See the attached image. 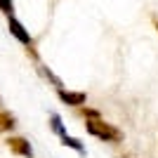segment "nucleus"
Listing matches in <instances>:
<instances>
[{
	"mask_svg": "<svg viewBox=\"0 0 158 158\" xmlns=\"http://www.w3.org/2000/svg\"><path fill=\"white\" fill-rule=\"evenodd\" d=\"M85 127L90 135H94L102 142H123V132L118 127H113L111 123H104V120H85Z\"/></svg>",
	"mask_w": 158,
	"mask_h": 158,
	"instance_id": "f257e3e1",
	"label": "nucleus"
},
{
	"mask_svg": "<svg viewBox=\"0 0 158 158\" xmlns=\"http://www.w3.org/2000/svg\"><path fill=\"white\" fill-rule=\"evenodd\" d=\"M5 144H7V149H10L14 156H21V158H31L33 156L31 142H28L26 137H7Z\"/></svg>",
	"mask_w": 158,
	"mask_h": 158,
	"instance_id": "f03ea898",
	"label": "nucleus"
},
{
	"mask_svg": "<svg viewBox=\"0 0 158 158\" xmlns=\"http://www.w3.org/2000/svg\"><path fill=\"white\" fill-rule=\"evenodd\" d=\"M7 28H10V33H12L14 38L19 40L21 45H28V47H31V43H33V40H31L28 31L24 28V24H21L19 19H14V17H10V19H7Z\"/></svg>",
	"mask_w": 158,
	"mask_h": 158,
	"instance_id": "7ed1b4c3",
	"label": "nucleus"
},
{
	"mask_svg": "<svg viewBox=\"0 0 158 158\" xmlns=\"http://www.w3.org/2000/svg\"><path fill=\"white\" fill-rule=\"evenodd\" d=\"M57 94H59V99L64 102V104L76 106V109L85 106V102H87V94H85V92H71V90H64V87H59V90H57Z\"/></svg>",
	"mask_w": 158,
	"mask_h": 158,
	"instance_id": "20e7f679",
	"label": "nucleus"
},
{
	"mask_svg": "<svg viewBox=\"0 0 158 158\" xmlns=\"http://www.w3.org/2000/svg\"><path fill=\"white\" fill-rule=\"evenodd\" d=\"M14 127H17V118H14L10 111H2V109H0V135L12 132Z\"/></svg>",
	"mask_w": 158,
	"mask_h": 158,
	"instance_id": "39448f33",
	"label": "nucleus"
},
{
	"mask_svg": "<svg viewBox=\"0 0 158 158\" xmlns=\"http://www.w3.org/2000/svg\"><path fill=\"white\" fill-rule=\"evenodd\" d=\"M78 113H80V116H85L87 120H99V118H102V113H99V111H94V109H87V106H80Z\"/></svg>",
	"mask_w": 158,
	"mask_h": 158,
	"instance_id": "423d86ee",
	"label": "nucleus"
},
{
	"mask_svg": "<svg viewBox=\"0 0 158 158\" xmlns=\"http://www.w3.org/2000/svg\"><path fill=\"white\" fill-rule=\"evenodd\" d=\"M61 142H64L66 146H71V149H76V151H83V146H80V142H78V139H73V137H69V135H61Z\"/></svg>",
	"mask_w": 158,
	"mask_h": 158,
	"instance_id": "0eeeda50",
	"label": "nucleus"
},
{
	"mask_svg": "<svg viewBox=\"0 0 158 158\" xmlns=\"http://www.w3.org/2000/svg\"><path fill=\"white\" fill-rule=\"evenodd\" d=\"M0 12H5L7 17H12V12H14V2H12V0H0Z\"/></svg>",
	"mask_w": 158,
	"mask_h": 158,
	"instance_id": "6e6552de",
	"label": "nucleus"
},
{
	"mask_svg": "<svg viewBox=\"0 0 158 158\" xmlns=\"http://www.w3.org/2000/svg\"><path fill=\"white\" fill-rule=\"evenodd\" d=\"M156 28H158V19H156Z\"/></svg>",
	"mask_w": 158,
	"mask_h": 158,
	"instance_id": "1a4fd4ad",
	"label": "nucleus"
},
{
	"mask_svg": "<svg viewBox=\"0 0 158 158\" xmlns=\"http://www.w3.org/2000/svg\"><path fill=\"white\" fill-rule=\"evenodd\" d=\"M0 106H2V99H0Z\"/></svg>",
	"mask_w": 158,
	"mask_h": 158,
	"instance_id": "9d476101",
	"label": "nucleus"
}]
</instances>
